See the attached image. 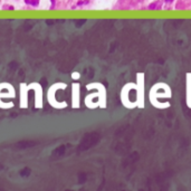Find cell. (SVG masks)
<instances>
[{
    "mask_svg": "<svg viewBox=\"0 0 191 191\" xmlns=\"http://www.w3.org/2000/svg\"><path fill=\"white\" fill-rule=\"evenodd\" d=\"M187 104L191 108V73L187 74Z\"/></svg>",
    "mask_w": 191,
    "mask_h": 191,
    "instance_id": "6da1fadb",
    "label": "cell"
},
{
    "mask_svg": "<svg viewBox=\"0 0 191 191\" xmlns=\"http://www.w3.org/2000/svg\"><path fill=\"white\" fill-rule=\"evenodd\" d=\"M165 1H167V2H170V1H172V0H165Z\"/></svg>",
    "mask_w": 191,
    "mask_h": 191,
    "instance_id": "7a4b0ae2",
    "label": "cell"
}]
</instances>
